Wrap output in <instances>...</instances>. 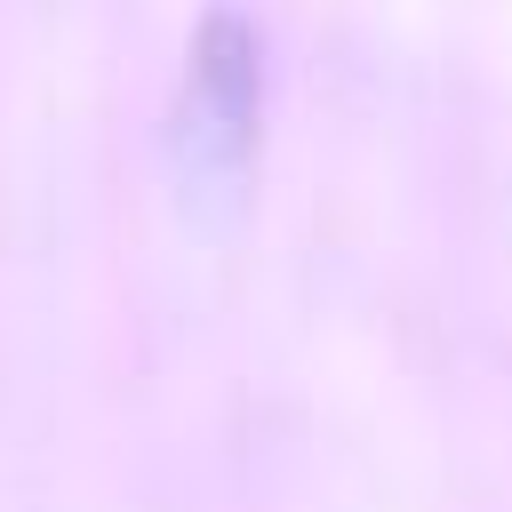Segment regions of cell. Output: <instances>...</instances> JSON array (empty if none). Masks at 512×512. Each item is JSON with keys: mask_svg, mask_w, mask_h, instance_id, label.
<instances>
[{"mask_svg": "<svg viewBox=\"0 0 512 512\" xmlns=\"http://www.w3.org/2000/svg\"><path fill=\"white\" fill-rule=\"evenodd\" d=\"M256 120H264L256 32H248L240 8H208L192 48H184L176 120H168V152H176L184 200H240L248 160H256Z\"/></svg>", "mask_w": 512, "mask_h": 512, "instance_id": "cell-1", "label": "cell"}]
</instances>
